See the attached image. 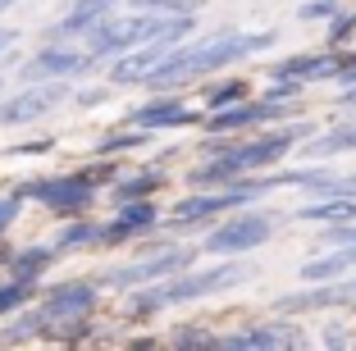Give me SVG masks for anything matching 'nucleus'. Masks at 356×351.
Masks as SVG:
<instances>
[{
    "label": "nucleus",
    "instance_id": "39",
    "mask_svg": "<svg viewBox=\"0 0 356 351\" xmlns=\"http://www.w3.org/2000/svg\"><path fill=\"white\" fill-rule=\"evenodd\" d=\"M0 92H5V73H0Z\"/></svg>",
    "mask_w": 356,
    "mask_h": 351
},
{
    "label": "nucleus",
    "instance_id": "13",
    "mask_svg": "<svg viewBox=\"0 0 356 351\" xmlns=\"http://www.w3.org/2000/svg\"><path fill=\"white\" fill-rule=\"evenodd\" d=\"M124 124L137 128H151V133H178V128H197L206 124V110L192 101H183V92H151L142 105L128 110Z\"/></svg>",
    "mask_w": 356,
    "mask_h": 351
},
{
    "label": "nucleus",
    "instance_id": "9",
    "mask_svg": "<svg viewBox=\"0 0 356 351\" xmlns=\"http://www.w3.org/2000/svg\"><path fill=\"white\" fill-rule=\"evenodd\" d=\"M74 83L69 78H51V83H23L14 96H0V128H23L37 124L46 114H55L60 105H69Z\"/></svg>",
    "mask_w": 356,
    "mask_h": 351
},
{
    "label": "nucleus",
    "instance_id": "19",
    "mask_svg": "<svg viewBox=\"0 0 356 351\" xmlns=\"http://www.w3.org/2000/svg\"><path fill=\"white\" fill-rule=\"evenodd\" d=\"M55 265H60V251H55L51 242H32V247H14V251H10V265H5V274H10V279L42 283Z\"/></svg>",
    "mask_w": 356,
    "mask_h": 351
},
{
    "label": "nucleus",
    "instance_id": "25",
    "mask_svg": "<svg viewBox=\"0 0 356 351\" xmlns=\"http://www.w3.org/2000/svg\"><path fill=\"white\" fill-rule=\"evenodd\" d=\"M306 146V160H334V155H347V151H356V124H338V128H329V133H320L315 142H302Z\"/></svg>",
    "mask_w": 356,
    "mask_h": 351
},
{
    "label": "nucleus",
    "instance_id": "29",
    "mask_svg": "<svg viewBox=\"0 0 356 351\" xmlns=\"http://www.w3.org/2000/svg\"><path fill=\"white\" fill-rule=\"evenodd\" d=\"M110 87H115V83L74 87V96H69V105H78V110H96V105H105V101H110Z\"/></svg>",
    "mask_w": 356,
    "mask_h": 351
},
{
    "label": "nucleus",
    "instance_id": "1",
    "mask_svg": "<svg viewBox=\"0 0 356 351\" xmlns=\"http://www.w3.org/2000/svg\"><path fill=\"white\" fill-rule=\"evenodd\" d=\"M315 137V124L306 119H283L270 124L252 137L233 133H206L201 142V165L188 174V187H233L242 178L261 174V169H279L288 160V151Z\"/></svg>",
    "mask_w": 356,
    "mask_h": 351
},
{
    "label": "nucleus",
    "instance_id": "11",
    "mask_svg": "<svg viewBox=\"0 0 356 351\" xmlns=\"http://www.w3.org/2000/svg\"><path fill=\"white\" fill-rule=\"evenodd\" d=\"M42 315H46V329H60V324H83L96 315L101 306V283L96 279H64V283H51L42 292Z\"/></svg>",
    "mask_w": 356,
    "mask_h": 351
},
{
    "label": "nucleus",
    "instance_id": "14",
    "mask_svg": "<svg viewBox=\"0 0 356 351\" xmlns=\"http://www.w3.org/2000/svg\"><path fill=\"white\" fill-rule=\"evenodd\" d=\"M215 347L220 351H288V347H306V333L288 320H261V324L215 333Z\"/></svg>",
    "mask_w": 356,
    "mask_h": 351
},
{
    "label": "nucleus",
    "instance_id": "5",
    "mask_svg": "<svg viewBox=\"0 0 356 351\" xmlns=\"http://www.w3.org/2000/svg\"><path fill=\"white\" fill-rule=\"evenodd\" d=\"M201 251L188 247V242H165V247H147V251H137L133 260H124V265H105L101 274H96V283L101 288H142V283H160L169 279V274H183V269L197 265Z\"/></svg>",
    "mask_w": 356,
    "mask_h": 351
},
{
    "label": "nucleus",
    "instance_id": "21",
    "mask_svg": "<svg viewBox=\"0 0 356 351\" xmlns=\"http://www.w3.org/2000/svg\"><path fill=\"white\" fill-rule=\"evenodd\" d=\"M297 224H356V197H311L306 206L293 210Z\"/></svg>",
    "mask_w": 356,
    "mask_h": 351
},
{
    "label": "nucleus",
    "instance_id": "8",
    "mask_svg": "<svg viewBox=\"0 0 356 351\" xmlns=\"http://www.w3.org/2000/svg\"><path fill=\"white\" fill-rule=\"evenodd\" d=\"M302 110V101H270V96H247L238 105H224V110H210L206 114V133H261L270 124H283Z\"/></svg>",
    "mask_w": 356,
    "mask_h": 351
},
{
    "label": "nucleus",
    "instance_id": "24",
    "mask_svg": "<svg viewBox=\"0 0 356 351\" xmlns=\"http://www.w3.org/2000/svg\"><path fill=\"white\" fill-rule=\"evenodd\" d=\"M252 96V83L247 78H206V87H201V110H224V105H238V101H247Z\"/></svg>",
    "mask_w": 356,
    "mask_h": 351
},
{
    "label": "nucleus",
    "instance_id": "15",
    "mask_svg": "<svg viewBox=\"0 0 356 351\" xmlns=\"http://www.w3.org/2000/svg\"><path fill=\"white\" fill-rule=\"evenodd\" d=\"M160 206L156 197H142V201H119L115 215L105 219V247H128V242H142V238H156L160 233Z\"/></svg>",
    "mask_w": 356,
    "mask_h": 351
},
{
    "label": "nucleus",
    "instance_id": "36",
    "mask_svg": "<svg viewBox=\"0 0 356 351\" xmlns=\"http://www.w3.org/2000/svg\"><path fill=\"white\" fill-rule=\"evenodd\" d=\"M338 110H356V83L338 92Z\"/></svg>",
    "mask_w": 356,
    "mask_h": 351
},
{
    "label": "nucleus",
    "instance_id": "41",
    "mask_svg": "<svg viewBox=\"0 0 356 351\" xmlns=\"http://www.w3.org/2000/svg\"><path fill=\"white\" fill-rule=\"evenodd\" d=\"M352 5H356V0H352Z\"/></svg>",
    "mask_w": 356,
    "mask_h": 351
},
{
    "label": "nucleus",
    "instance_id": "33",
    "mask_svg": "<svg viewBox=\"0 0 356 351\" xmlns=\"http://www.w3.org/2000/svg\"><path fill=\"white\" fill-rule=\"evenodd\" d=\"M334 83H338V87H352V83H356V51H347V46L338 51V73H334Z\"/></svg>",
    "mask_w": 356,
    "mask_h": 351
},
{
    "label": "nucleus",
    "instance_id": "22",
    "mask_svg": "<svg viewBox=\"0 0 356 351\" xmlns=\"http://www.w3.org/2000/svg\"><path fill=\"white\" fill-rule=\"evenodd\" d=\"M151 142H156V133H151V128L124 124V128H115V133H101V137H96L92 155H110V160H119V155H142V151H151Z\"/></svg>",
    "mask_w": 356,
    "mask_h": 351
},
{
    "label": "nucleus",
    "instance_id": "38",
    "mask_svg": "<svg viewBox=\"0 0 356 351\" xmlns=\"http://www.w3.org/2000/svg\"><path fill=\"white\" fill-rule=\"evenodd\" d=\"M14 5H19V0H0V14H5V10H14Z\"/></svg>",
    "mask_w": 356,
    "mask_h": 351
},
{
    "label": "nucleus",
    "instance_id": "31",
    "mask_svg": "<svg viewBox=\"0 0 356 351\" xmlns=\"http://www.w3.org/2000/svg\"><path fill=\"white\" fill-rule=\"evenodd\" d=\"M19 215H23V197L19 192H5V197H0V238L19 224Z\"/></svg>",
    "mask_w": 356,
    "mask_h": 351
},
{
    "label": "nucleus",
    "instance_id": "30",
    "mask_svg": "<svg viewBox=\"0 0 356 351\" xmlns=\"http://www.w3.org/2000/svg\"><path fill=\"white\" fill-rule=\"evenodd\" d=\"M169 342H174V347H215V333H210V329H192V324H188V329L169 333Z\"/></svg>",
    "mask_w": 356,
    "mask_h": 351
},
{
    "label": "nucleus",
    "instance_id": "35",
    "mask_svg": "<svg viewBox=\"0 0 356 351\" xmlns=\"http://www.w3.org/2000/svg\"><path fill=\"white\" fill-rule=\"evenodd\" d=\"M14 46H19V28H5V23H0V55L14 51Z\"/></svg>",
    "mask_w": 356,
    "mask_h": 351
},
{
    "label": "nucleus",
    "instance_id": "20",
    "mask_svg": "<svg viewBox=\"0 0 356 351\" xmlns=\"http://www.w3.org/2000/svg\"><path fill=\"white\" fill-rule=\"evenodd\" d=\"M165 183H169L165 169L142 165V169H128V174H115V183L105 187V197L115 201V206H119V201H142V197H156Z\"/></svg>",
    "mask_w": 356,
    "mask_h": 351
},
{
    "label": "nucleus",
    "instance_id": "27",
    "mask_svg": "<svg viewBox=\"0 0 356 351\" xmlns=\"http://www.w3.org/2000/svg\"><path fill=\"white\" fill-rule=\"evenodd\" d=\"M32 297H37V283H28V279H5V283H0V320H5V315H14L19 306H28Z\"/></svg>",
    "mask_w": 356,
    "mask_h": 351
},
{
    "label": "nucleus",
    "instance_id": "2",
    "mask_svg": "<svg viewBox=\"0 0 356 351\" xmlns=\"http://www.w3.org/2000/svg\"><path fill=\"white\" fill-rule=\"evenodd\" d=\"M274 46H279V32H238V28L206 32L197 42H178L142 78V92H183V87L206 83V78H215V73L233 69L242 60H252L261 51H274Z\"/></svg>",
    "mask_w": 356,
    "mask_h": 351
},
{
    "label": "nucleus",
    "instance_id": "10",
    "mask_svg": "<svg viewBox=\"0 0 356 351\" xmlns=\"http://www.w3.org/2000/svg\"><path fill=\"white\" fill-rule=\"evenodd\" d=\"M96 69V55L87 46H74V42H46L23 60L19 69V83H51V78H87Z\"/></svg>",
    "mask_w": 356,
    "mask_h": 351
},
{
    "label": "nucleus",
    "instance_id": "34",
    "mask_svg": "<svg viewBox=\"0 0 356 351\" xmlns=\"http://www.w3.org/2000/svg\"><path fill=\"white\" fill-rule=\"evenodd\" d=\"M320 347H352V338H347V333L338 329V324H329V329L320 333Z\"/></svg>",
    "mask_w": 356,
    "mask_h": 351
},
{
    "label": "nucleus",
    "instance_id": "16",
    "mask_svg": "<svg viewBox=\"0 0 356 351\" xmlns=\"http://www.w3.org/2000/svg\"><path fill=\"white\" fill-rule=\"evenodd\" d=\"M338 306H356V269L343 279L329 283H306L302 292H288V297L274 301L279 315H306V310H338Z\"/></svg>",
    "mask_w": 356,
    "mask_h": 351
},
{
    "label": "nucleus",
    "instance_id": "6",
    "mask_svg": "<svg viewBox=\"0 0 356 351\" xmlns=\"http://www.w3.org/2000/svg\"><path fill=\"white\" fill-rule=\"evenodd\" d=\"M14 192H19L23 201H32V206H42V210H51V215H60V219L92 215V206L101 201V187L87 183L83 169H69V174H42V178H23Z\"/></svg>",
    "mask_w": 356,
    "mask_h": 351
},
{
    "label": "nucleus",
    "instance_id": "17",
    "mask_svg": "<svg viewBox=\"0 0 356 351\" xmlns=\"http://www.w3.org/2000/svg\"><path fill=\"white\" fill-rule=\"evenodd\" d=\"M270 78H293V83H306V87H315V83H334V73H338V51H302V55H288V60H279V64H270Z\"/></svg>",
    "mask_w": 356,
    "mask_h": 351
},
{
    "label": "nucleus",
    "instance_id": "7",
    "mask_svg": "<svg viewBox=\"0 0 356 351\" xmlns=\"http://www.w3.org/2000/svg\"><path fill=\"white\" fill-rule=\"evenodd\" d=\"M274 224H279L274 210H256V206L229 210V219L206 228L201 251H210V256H247V251H261L274 238Z\"/></svg>",
    "mask_w": 356,
    "mask_h": 351
},
{
    "label": "nucleus",
    "instance_id": "3",
    "mask_svg": "<svg viewBox=\"0 0 356 351\" xmlns=\"http://www.w3.org/2000/svg\"><path fill=\"white\" fill-rule=\"evenodd\" d=\"M256 269L242 265L238 256H220L215 265H192L183 274H169L160 283H142V288H128L124 292V306L133 320H151L156 310L169 306H192V301H206V297H220V292H233L242 283H252Z\"/></svg>",
    "mask_w": 356,
    "mask_h": 351
},
{
    "label": "nucleus",
    "instance_id": "12",
    "mask_svg": "<svg viewBox=\"0 0 356 351\" xmlns=\"http://www.w3.org/2000/svg\"><path fill=\"white\" fill-rule=\"evenodd\" d=\"M188 32H197V14H192V19H183L178 28L160 32L156 42H147V46H137V51L119 55V60H110V83H115V87H142V78H147V73L156 69V64L165 60L178 42H188Z\"/></svg>",
    "mask_w": 356,
    "mask_h": 351
},
{
    "label": "nucleus",
    "instance_id": "18",
    "mask_svg": "<svg viewBox=\"0 0 356 351\" xmlns=\"http://www.w3.org/2000/svg\"><path fill=\"white\" fill-rule=\"evenodd\" d=\"M51 247L60 251V256H78V251H96V247H105V219H92V215L64 219V224L55 228Z\"/></svg>",
    "mask_w": 356,
    "mask_h": 351
},
{
    "label": "nucleus",
    "instance_id": "23",
    "mask_svg": "<svg viewBox=\"0 0 356 351\" xmlns=\"http://www.w3.org/2000/svg\"><path fill=\"white\" fill-rule=\"evenodd\" d=\"M37 338H46V315H42V306H19L10 315V324L0 329V342L5 347H23V342H37Z\"/></svg>",
    "mask_w": 356,
    "mask_h": 351
},
{
    "label": "nucleus",
    "instance_id": "40",
    "mask_svg": "<svg viewBox=\"0 0 356 351\" xmlns=\"http://www.w3.org/2000/svg\"><path fill=\"white\" fill-rule=\"evenodd\" d=\"M352 347H356V342H352Z\"/></svg>",
    "mask_w": 356,
    "mask_h": 351
},
{
    "label": "nucleus",
    "instance_id": "32",
    "mask_svg": "<svg viewBox=\"0 0 356 351\" xmlns=\"http://www.w3.org/2000/svg\"><path fill=\"white\" fill-rule=\"evenodd\" d=\"M320 247H356V224H329Z\"/></svg>",
    "mask_w": 356,
    "mask_h": 351
},
{
    "label": "nucleus",
    "instance_id": "26",
    "mask_svg": "<svg viewBox=\"0 0 356 351\" xmlns=\"http://www.w3.org/2000/svg\"><path fill=\"white\" fill-rule=\"evenodd\" d=\"M352 37H356V5H352V10H338L334 19L325 23V46H329V51L352 46Z\"/></svg>",
    "mask_w": 356,
    "mask_h": 351
},
{
    "label": "nucleus",
    "instance_id": "28",
    "mask_svg": "<svg viewBox=\"0 0 356 351\" xmlns=\"http://www.w3.org/2000/svg\"><path fill=\"white\" fill-rule=\"evenodd\" d=\"M338 10H343V0H302L297 5V19L302 23H329Z\"/></svg>",
    "mask_w": 356,
    "mask_h": 351
},
{
    "label": "nucleus",
    "instance_id": "4",
    "mask_svg": "<svg viewBox=\"0 0 356 351\" xmlns=\"http://www.w3.org/2000/svg\"><path fill=\"white\" fill-rule=\"evenodd\" d=\"M183 19H192V14H147V10L105 14V19L96 23V28L87 32V37H83V46L96 55V64H105V60H119V55L137 51V46L156 42L160 32L178 28Z\"/></svg>",
    "mask_w": 356,
    "mask_h": 351
},
{
    "label": "nucleus",
    "instance_id": "37",
    "mask_svg": "<svg viewBox=\"0 0 356 351\" xmlns=\"http://www.w3.org/2000/svg\"><path fill=\"white\" fill-rule=\"evenodd\" d=\"M10 251H14V247H0V269L10 265Z\"/></svg>",
    "mask_w": 356,
    "mask_h": 351
}]
</instances>
